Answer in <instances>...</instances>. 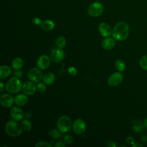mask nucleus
Returning <instances> with one entry per match:
<instances>
[{
    "label": "nucleus",
    "instance_id": "obj_24",
    "mask_svg": "<svg viewBox=\"0 0 147 147\" xmlns=\"http://www.w3.org/2000/svg\"><path fill=\"white\" fill-rule=\"evenodd\" d=\"M21 126L24 130L29 131L32 128V123L28 119H24L21 122Z\"/></svg>",
    "mask_w": 147,
    "mask_h": 147
},
{
    "label": "nucleus",
    "instance_id": "obj_20",
    "mask_svg": "<svg viewBox=\"0 0 147 147\" xmlns=\"http://www.w3.org/2000/svg\"><path fill=\"white\" fill-rule=\"evenodd\" d=\"M144 122L142 123V121L138 119H136L133 122L132 128L134 132H136V133L141 132L144 130Z\"/></svg>",
    "mask_w": 147,
    "mask_h": 147
},
{
    "label": "nucleus",
    "instance_id": "obj_39",
    "mask_svg": "<svg viewBox=\"0 0 147 147\" xmlns=\"http://www.w3.org/2000/svg\"><path fill=\"white\" fill-rule=\"evenodd\" d=\"M96 1H99V0H96Z\"/></svg>",
    "mask_w": 147,
    "mask_h": 147
},
{
    "label": "nucleus",
    "instance_id": "obj_8",
    "mask_svg": "<svg viewBox=\"0 0 147 147\" xmlns=\"http://www.w3.org/2000/svg\"><path fill=\"white\" fill-rule=\"evenodd\" d=\"M123 79V76L122 73L119 72H116L112 74L107 80L108 84L111 87H115L119 85L122 83Z\"/></svg>",
    "mask_w": 147,
    "mask_h": 147
},
{
    "label": "nucleus",
    "instance_id": "obj_32",
    "mask_svg": "<svg viewBox=\"0 0 147 147\" xmlns=\"http://www.w3.org/2000/svg\"><path fill=\"white\" fill-rule=\"evenodd\" d=\"M32 21L33 22V24L34 25H40L42 21L41 20L40 18H38V17H34L33 20H32Z\"/></svg>",
    "mask_w": 147,
    "mask_h": 147
},
{
    "label": "nucleus",
    "instance_id": "obj_2",
    "mask_svg": "<svg viewBox=\"0 0 147 147\" xmlns=\"http://www.w3.org/2000/svg\"><path fill=\"white\" fill-rule=\"evenodd\" d=\"M5 131L7 134L11 137L20 136L23 131L21 125L14 121H9L5 125Z\"/></svg>",
    "mask_w": 147,
    "mask_h": 147
},
{
    "label": "nucleus",
    "instance_id": "obj_6",
    "mask_svg": "<svg viewBox=\"0 0 147 147\" xmlns=\"http://www.w3.org/2000/svg\"><path fill=\"white\" fill-rule=\"evenodd\" d=\"M28 78L30 81L34 83H39L42 79L43 75L39 68L34 67L29 70L28 72Z\"/></svg>",
    "mask_w": 147,
    "mask_h": 147
},
{
    "label": "nucleus",
    "instance_id": "obj_36",
    "mask_svg": "<svg viewBox=\"0 0 147 147\" xmlns=\"http://www.w3.org/2000/svg\"><path fill=\"white\" fill-rule=\"evenodd\" d=\"M0 86H0V91H1V92H2L3 91V90H4L5 87H4V85H3V84L2 81L0 82Z\"/></svg>",
    "mask_w": 147,
    "mask_h": 147
},
{
    "label": "nucleus",
    "instance_id": "obj_26",
    "mask_svg": "<svg viewBox=\"0 0 147 147\" xmlns=\"http://www.w3.org/2000/svg\"><path fill=\"white\" fill-rule=\"evenodd\" d=\"M49 136L53 138H57L60 137V131L56 129H52L49 131Z\"/></svg>",
    "mask_w": 147,
    "mask_h": 147
},
{
    "label": "nucleus",
    "instance_id": "obj_11",
    "mask_svg": "<svg viewBox=\"0 0 147 147\" xmlns=\"http://www.w3.org/2000/svg\"><path fill=\"white\" fill-rule=\"evenodd\" d=\"M14 99L8 94H2L0 96V102L1 105L5 108L11 107L14 103Z\"/></svg>",
    "mask_w": 147,
    "mask_h": 147
},
{
    "label": "nucleus",
    "instance_id": "obj_7",
    "mask_svg": "<svg viewBox=\"0 0 147 147\" xmlns=\"http://www.w3.org/2000/svg\"><path fill=\"white\" fill-rule=\"evenodd\" d=\"M72 130L76 134H82L86 130V125L85 122L81 118L75 119L72 123Z\"/></svg>",
    "mask_w": 147,
    "mask_h": 147
},
{
    "label": "nucleus",
    "instance_id": "obj_17",
    "mask_svg": "<svg viewBox=\"0 0 147 147\" xmlns=\"http://www.w3.org/2000/svg\"><path fill=\"white\" fill-rule=\"evenodd\" d=\"M40 26L41 29H42L43 30L49 31L52 30L55 28V23L52 20H46L42 21Z\"/></svg>",
    "mask_w": 147,
    "mask_h": 147
},
{
    "label": "nucleus",
    "instance_id": "obj_3",
    "mask_svg": "<svg viewBox=\"0 0 147 147\" xmlns=\"http://www.w3.org/2000/svg\"><path fill=\"white\" fill-rule=\"evenodd\" d=\"M22 85L21 81L18 77L10 78L6 84V90L11 94H16L22 88Z\"/></svg>",
    "mask_w": 147,
    "mask_h": 147
},
{
    "label": "nucleus",
    "instance_id": "obj_15",
    "mask_svg": "<svg viewBox=\"0 0 147 147\" xmlns=\"http://www.w3.org/2000/svg\"><path fill=\"white\" fill-rule=\"evenodd\" d=\"M115 42L114 38L105 37V38L102 42V47L106 50L111 49L114 47Z\"/></svg>",
    "mask_w": 147,
    "mask_h": 147
},
{
    "label": "nucleus",
    "instance_id": "obj_12",
    "mask_svg": "<svg viewBox=\"0 0 147 147\" xmlns=\"http://www.w3.org/2000/svg\"><path fill=\"white\" fill-rule=\"evenodd\" d=\"M50 57H49L47 55H41L37 59V65L40 69L44 70L49 67L50 65Z\"/></svg>",
    "mask_w": 147,
    "mask_h": 147
},
{
    "label": "nucleus",
    "instance_id": "obj_19",
    "mask_svg": "<svg viewBox=\"0 0 147 147\" xmlns=\"http://www.w3.org/2000/svg\"><path fill=\"white\" fill-rule=\"evenodd\" d=\"M42 80L46 84L51 85L54 83L55 80V76L52 72H48L43 76Z\"/></svg>",
    "mask_w": 147,
    "mask_h": 147
},
{
    "label": "nucleus",
    "instance_id": "obj_13",
    "mask_svg": "<svg viewBox=\"0 0 147 147\" xmlns=\"http://www.w3.org/2000/svg\"><path fill=\"white\" fill-rule=\"evenodd\" d=\"M98 30L99 33L104 37H108L112 34V29L110 25L105 22H102L99 25Z\"/></svg>",
    "mask_w": 147,
    "mask_h": 147
},
{
    "label": "nucleus",
    "instance_id": "obj_37",
    "mask_svg": "<svg viewBox=\"0 0 147 147\" xmlns=\"http://www.w3.org/2000/svg\"><path fill=\"white\" fill-rule=\"evenodd\" d=\"M141 141H142V142H146L147 141V137H146V136H142V138H141Z\"/></svg>",
    "mask_w": 147,
    "mask_h": 147
},
{
    "label": "nucleus",
    "instance_id": "obj_29",
    "mask_svg": "<svg viewBox=\"0 0 147 147\" xmlns=\"http://www.w3.org/2000/svg\"><path fill=\"white\" fill-rule=\"evenodd\" d=\"M64 141L65 142V144H67V145H69L71 144L73 142L74 139L73 137L69 134H67L64 137Z\"/></svg>",
    "mask_w": 147,
    "mask_h": 147
},
{
    "label": "nucleus",
    "instance_id": "obj_25",
    "mask_svg": "<svg viewBox=\"0 0 147 147\" xmlns=\"http://www.w3.org/2000/svg\"><path fill=\"white\" fill-rule=\"evenodd\" d=\"M140 65L144 70H147V55L143 56L140 60Z\"/></svg>",
    "mask_w": 147,
    "mask_h": 147
},
{
    "label": "nucleus",
    "instance_id": "obj_1",
    "mask_svg": "<svg viewBox=\"0 0 147 147\" xmlns=\"http://www.w3.org/2000/svg\"><path fill=\"white\" fill-rule=\"evenodd\" d=\"M129 32V25L126 22H119L114 26L112 32V36L117 41H123L127 38Z\"/></svg>",
    "mask_w": 147,
    "mask_h": 147
},
{
    "label": "nucleus",
    "instance_id": "obj_10",
    "mask_svg": "<svg viewBox=\"0 0 147 147\" xmlns=\"http://www.w3.org/2000/svg\"><path fill=\"white\" fill-rule=\"evenodd\" d=\"M22 91L24 94L28 95H31L34 94L37 90V86L32 81H26L25 82L22 87Z\"/></svg>",
    "mask_w": 147,
    "mask_h": 147
},
{
    "label": "nucleus",
    "instance_id": "obj_16",
    "mask_svg": "<svg viewBox=\"0 0 147 147\" xmlns=\"http://www.w3.org/2000/svg\"><path fill=\"white\" fill-rule=\"evenodd\" d=\"M28 96L24 94H20L15 96L14 102L15 103L20 106H24L28 103Z\"/></svg>",
    "mask_w": 147,
    "mask_h": 147
},
{
    "label": "nucleus",
    "instance_id": "obj_27",
    "mask_svg": "<svg viewBox=\"0 0 147 147\" xmlns=\"http://www.w3.org/2000/svg\"><path fill=\"white\" fill-rule=\"evenodd\" d=\"M37 90L39 92H44L45 90H47V87H46V84L45 83H41L39 82L37 84Z\"/></svg>",
    "mask_w": 147,
    "mask_h": 147
},
{
    "label": "nucleus",
    "instance_id": "obj_4",
    "mask_svg": "<svg viewBox=\"0 0 147 147\" xmlns=\"http://www.w3.org/2000/svg\"><path fill=\"white\" fill-rule=\"evenodd\" d=\"M72 123L71 118L66 115L60 117L57 121V127L61 133H66L68 131L71 127Z\"/></svg>",
    "mask_w": 147,
    "mask_h": 147
},
{
    "label": "nucleus",
    "instance_id": "obj_9",
    "mask_svg": "<svg viewBox=\"0 0 147 147\" xmlns=\"http://www.w3.org/2000/svg\"><path fill=\"white\" fill-rule=\"evenodd\" d=\"M64 57V52L60 48L53 49L50 53L51 60L55 63H59L61 61Z\"/></svg>",
    "mask_w": 147,
    "mask_h": 147
},
{
    "label": "nucleus",
    "instance_id": "obj_14",
    "mask_svg": "<svg viewBox=\"0 0 147 147\" xmlns=\"http://www.w3.org/2000/svg\"><path fill=\"white\" fill-rule=\"evenodd\" d=\"M10 115L13 119L16 121H21L24 117V113L21 107L19 106H13L10 110Z\"/></svg>",
    "mask_w": 147,
    "mask_h": 147
},
{
    "label": "nucleus",
    "instance_id": "obj_28",
    "mask_svg": "<svg viewBox=\"0 0 147 147\" xmlns=\"http://www.w3.org/2000/svg\"><path fill=\"white\" fill-rule=\"evenodd\" d=\"M35 146L36 147H52V145L48 142L40 141V142H37L35 145Z\"/></svg>",
    "mask_w": 147,
    "mask_h": 147
},
{
    "label": "nucleus",
    "instance_id": "obj_5",
    "mask_svg": "<svg viewBox=\"0 0 147 147\" xmlns=\"http://www.w3.org/2000/svg\"><path fill=\"white\" fill-rule=\"evenodd\" d=\"M103 11V6L102 3L98 2H95L90 5L87 11L91 17H98L100 16Z\"/></svg>",
    "mask_w": 147,
    "mask_h": 147
},
{
    "label": "nucleus",
    "instance_id": "obj_34",
    "mask_svg": "<svg viewBox=\"0 0 147 147\" xmlns=\"http://www.w3.org/2000/svg\"><path fill=\"white\" fill-rule=\"evenodd\" d=\"M55 146L56 147H65V145L62 142H57L55 144Z\"/></svg>",
    "mask_w": 147,
    "mask_h": 147
},
{
    "label": "nucleus",
    "instance_id": "obj_30",
    "mask_svg": "<svg viewBox=\"0 0 147 147\" xmlns=\"http://www.w3.org/2000/svg\"><path fill=\"white\" fill-rule=\"evenodd\" d=\"M68 72L69 74L72 76H75L78 74V70L74 67H69L68 69Z\"/></svg>",
    "mask_w": 147,
    "mask_h": 147
},
{
    "label": "nucleus",
    "instance_id": "obj_22",
    "mask_svg": "<svg viewBox=\"0 0 147 147\" xmlns=\"http://www.w3.org/2000/svg\"><path fill=\"white\" fill-rule=\"evenodd\" d=\"M56 45L57 48L62 49L63 48L66 44L65 38L63 36H59L56 40Z\"/></svg>",
    "mask_w": 147,
    "mask_h": 147
},
{
    "label": "nucleus",
    "instance_id": "obj_35",
    "mask_svg": "<svg viewBox=\"0 0 147 147\" xmlns=\"http://www.w3.org/2000/svg\"><path fill=\"white\" fill-rule=\"evenodd\" d=\"M133 147H142L143 145L140 142H135L133 145H131Z\"/></svg>",
    "mask_w": 147,
    "mask_h": 147
},
{
    "label": "nucleus",
    "instance_id": "obj_23",
    "mask_svg": "<svg viewBox=\"0 0 147 147\" xmlns=\"http://www.w3.org/2000/svg\"><path fill=\"white\" fill-rule=\"evenodd\" d=\"M115 67L118 71L122 72L125 69V62L121 59H118L115 63Z\"/></svg>",
    "mask_w": 147,
    "mask_h": 147
},
{
    "label": "nucleus",
    "instance_id": "obj_33",
    "mask_svg": "<svg viewBox=\"0 0 147 147\" xmlns=\"http://www.w3.org/2000/svg\"><path fill=\"white\" fill-rule=\"evenodd\" d=\"M107 146L108 147H117V144L114 141H110L107 144Z\"/></svg>",
    "mask_w": 147,
    "mask_h": 147
},
{
    "label": "nucleus",
    "instance_id": "obj_21",
    "mask_svg": "<svg viewBox=\"0 0 147 147\" xmlns=\"http://www.w3.org/2000/svg\"><path fill=\"white\" fill-rule=\"evenodd\" d=\"M23 64H24V61L21 58L16 57L12 61L11 65L13 68L17 70L21 68L23 66Z\"/></svg>",
    "mask_w": 147,
    "mask_h": 147
},
{
    "label": "nucleus",
    "instance_id": "obj_31",
    "mask_svg": "<svg viewBox=\"0 0 147 147\" xmlns=\"http://www.w3.org/2000/svg\"><path fill=\"white\" fill-rule=\"evenodd\" d=\"M126 143L129 145H132L135 143L134 138L131 136H128L126 140Z\"/></svg>",
    "mask_w": 147,
    "mask_h": 147
},
{
    "label": "nucleus",
    "instance_id": "obj_38",
    "mask_svg": "<svg viewBox=\"0 0 147 147\" xmlns=\"http://www.w3.org/2000/svg\"><path fill=\"white\" fill-rule=\"evenodd\" d=\"M144 125L145 127H146L147 129V117L145 119V120L144 121Z\"/></svg>",
    "mask_w": 147,
    "mask_h": 147
},
{
    "label": "nucleus",
    "instance_id": "obj_18",
    "mask_svg": "<svg viewBox=\"0 0 147 147\" xmlns=\"http://www.w3.org/2000/svg\"><path fill=\"white\" fill-rule=\"evenodd\" d=\"M11 73V70L9 66L1 65L0 67V79H3L8 77Z\"/></svg>",
    "mask_w": 147,
    "mask_h": 147
}]
</instances>
